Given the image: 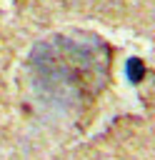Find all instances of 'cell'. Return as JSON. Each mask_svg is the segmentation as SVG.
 <instances>
[{
    "label": "cell",
    "mask_w": 155,
    "mask_h": 160,
    "mask_svg": "<svg viewBox=\"0 0 155 160\" xmlns=\"http://www.w3.org/2000/svg\"><path fill=\"white\" fill-rule=\"evenodd\" d=\"M125 72H128L130 82H140V80L145 78V65H142V60L130 58V60H128V65H125Z\"/></svg>",
    "instance_id": "obj_1"
}]
</instances>
